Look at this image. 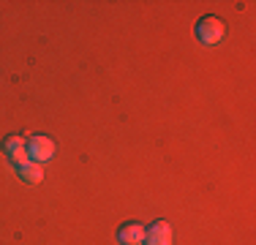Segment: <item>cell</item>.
Returning <instances> with one entry per match:
<instances>
[{
  "label": "cell",
  "instance_id": "6da1fadb",
  "mask_svg": "<svg viewBox=\"0 0 256 245\" xmlns=\"http://www.w3.org/2000/svg\"><path fill=\"white\" fill-rule=\"evenodd\" d=\"M224 33H226V24H224V20H218V16H202L196 22V38L207 46L218 44L224 38Z\"/></svg>",
  "mask_w": 256,
  "mask_h": 245
},
{
  "label": "cell",
  "instance_id": "7a4b0ae2",
  "mask_svg": "<svg viewBox=\"0 0 256 245\" xmlns=\"http://www.w3.org/2000/svg\"><path fill=\"white\" fill-rule=\"evenodd\" d=\"M25 147H28V158L33 164H46L54 156V142H52L50 136H41V134L30 136L28 142H25Z\"/></svg>",
  "mask_w": 256,
  "mask_h": 245
},
{
  "label": "cell",
  "instance_id": "3957f363",
  "mask_svg": "<svg viewBox=\"0 0 256 245\" xmlns=\"http://www.w3.org/2000/svg\"><path fill=\"white\" fill-rule=\"evenodd\" d=\"M3 156L8 158L16 169L25 166V164L30 161V158H28V147H25V142H22V136H16V134H11V136L3 139Z\"/></svg>",
  "mask_w": 256,
  "mask_h": 245
},
{
  "label": "cell",
  "instance_id": "277c9868",
  "mask_svg": "<svg viewBox=\"0 0 256 245\" xmlns=\"http://www.w3.org/2000/svg\"><path fill=\"white\" fill-rule=\"evenodd\" d=\"M144 245H172V226L166 220H156L144 232Z\"/></svg>",
  "mask_w": 256,
  "mask_h": 245
},
{
  "label": "cell",
  "instance_id": "5b68a950",
  "mask_svg": "<svg viewBox=\"0 0 256 245\" xmlns=\"http://www.w3.org/2000/svg\"><path fill=\"white\" fill-rule=\"evenodd\" d=\"M118 242L120 245H142L144 242V229L139 224H123L118 229Z\"/></svg>",
  "mask_w": 256,
  "mask_h": 245
},
{
  "label": "cell",
  "instance_id": "8992f818",
  "mask_svg": "<svg viewBox=\"0 0 256 245\" xmlns=\"http://www.w3.org/2000/svg\"><path fill=\"white\" fill-rule=\"evenodd\" d=\"M16 172H20V177H22L25 182H30V186H36V182H41V180H44V172H41V164H33V161H28L25 166H20Z\"/></svg>",
  "mask_w": 256,
  "mask_h": 245
}]
</instances>
